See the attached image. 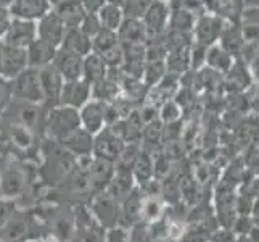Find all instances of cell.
<instances>
[{
	"label": "cell",
	"mask_w": 259,
	"mask_h": 242,
	"mask_svg": "<svg viewBox=\"0 0 259 242\" xmlns=\"http://www.w3.org/2000/svg\"><path fill=\"white\" fill-rule=\"evenodd\" d=\"M234 232L235 234H248L253 228L251 220L248 218V215H240V217L234 221Z\"/></svg>",
	"instance_id": "20"
},
{
	"label": "cell",
	"mask_w": 259,
	"mask_h": 242,
	"mask_svg": "<svg viewBox=\"0 0 259 242\" xmlns=\"http://www.w3.org/2000/svg\"><path fill=\"white\" fill-rule=\"evenodd\" d=\"M82 63L84 57L71 53L65 49H57L55 57H53L52 65L58 70V73L63 76L65 81L81 79L82 78Z\"/></svg>",
	"instance_id": "5"
},
{
	"label": "cell",
	"mask_w": 259,
	"mask_h": 242,
	"mask_svg": "<svg viewBox=\"0 0 259 242\" xmlns=\"http://www.w3.org/2000/svg\"><path fill=\"white\" fill-rule=\"evenodd\" d=\"M49 0H12L10 12L13 18H23V20L37 21L50 12Z\"/></svg>",
	"instance_id": "8"
},
{
	"label": "cell",
	"mask_w": 259,
	"mask_h": 242,
	"mask_svg": "<svg viewBox=\"0 0 259 242\" xmlns=\"http://www.w3.org/2000/svg\"><path fill=\"white\" fill-rule=\"evenodd\" d=\"M65 32H66L65 23L61 21V18L53 10L44 15L40 20H37V39L52 44L53 47L58 49L61 46Z\"/></svg>",
	"instance_id": "4"
},
{
	"label": "cell",
	"mask_w": 259,
	"mask_h": 242,
	"mask_svg": "<svg viewBox=\"0 0 259 242\" xmlns=\"http://www.w3.org/2000/svg\"><path fill=\"white\" fill-rule=\"evenodd\" d=\"M97 15H98V18H100L102 28L111 29V31H118L122 20H124L122 8L119 5H114L110 2H106Z\"/></svg>",
	"instance_id": "15"
},
{
	"label": "cell",
	"mask_w": 259,
	"mask_h": 242,
	"mask_svg": "<svg viewBox=\"0 0 259 242\" xmlns=\"http://www.w3.org/2000/svg\"><path fill=\"white\" fill-rule=\"evenodd\" d=\"M28 68V55L26 49L12 47L4 44L2 49V65H0V75L7 79H13Z\"/></svg>",
	"instance_id": "6"
},
{
	"label": "cell",
	"mask_w": 259,
	"mask_h": 242,
	"mask_svg": "<svg viewBox=\"0 0 259 242\" xmlns=\"http://www.w3.org/2000/svg\"><path fill=\"white\" fill-rule=\"evenodd\" d=\"M253 215H254V221H256V225L259 226V200L254 203V207H253Z\"/></svg>",
	"instance_id": "26"
},
{
	"label": "cell",
	"mask_w": 259,
	"mask_h": 242,
	"mask_svg": "<svg viewBox=\"0 0 259 242\" xmlns=\"http://www.w3.org/2000/svg\"><path fill=\"white\" fill-rule=\"evenodd\" d=\"M12 21H13V15L10 12V8L0 5V41H4L5 34L10 29Z\"/></svg>",
	"instance_id": "19"
},
{
	"label": "cell",
	"mask_w": 259,
	"mask_h": 242,
	"mask_svg": "<svg viewBox=\"0 0 259 242\" xmlns=\"http://www.w3.org/2000/svg\"><path fill=\"white\" fill-rule=\"evenodd\" d=\"M12 95V86H10V79L4 78L0 75V107L7 105L8 98Z\"/></svg>",
	"instance_id": "22"
},
{
	"label": "cell",
	"mask_w": 259,
	"mask_h": 242,
	"mask_svg": "<svg viewBox=\"0 0 259 242\" xmlns=\"http://www.w3.org/2000/svg\"><path fill=\"white\" fill-rule=\"evenodd\" d=\"M118 44H119V39H118V34H116V31L102 28L92 38V52L98 53V55H102V53L113 49L114 46H118Z\"/></svg>",
	"instance_id": "17"
},
{
	"label": "cell",
	"mask_w": 259,
	"mask_h": 242,
	"mask_svg": "<svg viewBox=\"0 0 259 242\" xmlns=\"http://www.w3.org/2000/svg\"><path fill=\"white\" fill-rule=\"evenodd\" d=\"M79 28L84 34H87L89 38H94V36L102 29V23H100V18H98L97 13H85V16L82 18L81 24H79Z\"/></svg>",
	"instance_id": "18"
},
{
	"label": "cell",
	"mask_w": 259,
	"mask_h": 242,
	"mask_svg": "<svg viewBox=\"0 0 259 242\" xmlns=\"http://www.w3.org/2000/svg\"><path fill=\"white\" fill-rule=\"evenodd\" d=\"M92 97V84L87 83L84 78L65 81L63 89L60 94V103L65 107H73L79 109L89 102V98Z\"/></svg>",
	"instance_id": "3"
},
{
	"label": "cell",
	"mask_w": 259,
	"mask_h": 242,
	"mask_svg": "<svg viewBox=\"0 0 259 242\" xmlns=\"http://www.w3.org/2000/svg\"><path fill=\"white\" fill-rule=\"evenodd\" d=\"M159 213H161V203L156 202V200H148L144 207V215L150 220L153 221L159 217Z\"/></svg>",
	"instance_id": "21"
},
{
	"label": "cell",
	"mask_w": 259,
	"mask_h": 242,
	"mask_svg": "<svg viewBox=\"0 0 259 242\" xmlns=\"http://www.w3.org/2000/svg\"><path fill=\"white\" fill-rule=\"evenodd\" d=\"M57 53V47H53L52 44L35 39L31 46L26 49V55H28V66L29 68H44L50 65L53 61V57Z\"/></svg>",
	"instance_id": "9"
},
{
	"label": "cell",
	"mask_w": 259,
	"mask_h": 242,
	"mask_svg": "<svg viewBox=\"0 0 259 242\" xmlns=\"http://www.w3.org/2000/svg\"><path fill=\"white\" fill-rule=\"evenodd\" d=\"M12 4V0H0V5H4V7H10Z\"/></svg>",
	"instance_id": "27"
},
{
	"label": "cell",
	"mask_w": 259,
	"mask_h": 242,
	"mask_svg": "<svg viewBox=\"0 0 259 242\" xmlns=\"http://www.w3.org/2000/svg\"><path fill=\"white\" fill-rule=\"evenodd\" d=\"M35 39H37V21L13 18L10 29L5 34L2 42L12 47L28 49Z\"/></svg>",
	"instance_id": "2"
},
{
	"label": "cell",
	"mask_w": 259,
	"mask_h": 242,
	"mask_svg": "<svg viewBox=\"0 0 259 242\" xmlns=\"http://www.w3.org/2000/svg\"><path fill=\"white\" fill-rule=\"evenodd\" d=\"M116 34L122 46L124 44H139L142 34H144V26H140L136 18H124Z\"/></svg>",
	"instance_id": "16"
},
{
	"label": "cell",
	"mask_w": 259,
	"mask_h": 242,
	"mask_svg": "<svg viewBox=\"0 0 259 242\" xmlns=\"http://www.w3.org/2000/svg\"><path fill=\"white\" fill-rule=\"evenodd\" d=\"M53 12L61 18V21L65 23L66 28H77L81 24L82 18L85 16V10L81 0H61L60 4L55 5Z\"/></svg>",
	"instance_id": "12"
},
{
	"label": "cell",
	"mask_w": 259,
	"mask_h": 242,
	"mask_svg": "<svg viewBox=\"0 0 259 242\" xmlns=\"http://www.w3.org/2000/svg\"><path fill=\"white\" fill-rule=\"evenodd\" d=\"M39 78H40L44 100L60 102V94H61V89H63L65 79L58 73V70L52 63L44 68H39Z\"/></svg>",
	"instance_id": "7"
},
{
	"label": "cell",
	"mask_w": 259,
	"mask_h": 242,
	"mask_svg": "<svg viewBox=\"0 0 259 242\" xmlns=\"http://www.w3.org/2000/svg\"><path fill=\"white\" fill-rule=\"evenodd\" d=\"M182 226L179 223H171V226L167 228V236H171L172 239H181L182 236Z\"/></svg>",
	"instance_id": "25"
},
{
	"label": "cell",
	"mask_w": 259,
	"mask_h": 242,
	"mask_svg": "<svg viewBox=\"0 0 259 242\" xmlns=\"http://www.w3.org/2000/svg\"><path fill=\"white\" fill-rule=\"evenodd\" d=\"M106 71L108 66L105 65L103 58L95 52H91L89 55L84 57V63H82V78L87 83L95 84L98 81H102L106 78Z\"/></svg>",
	"instance_id": "14"
},
{
	"label": "cell",
	"mask_w": 259,
	"mask_h": 242,
	"mask_svg": "<svg viewBox=\"0 0 259 242\" xmlns=\"http://www.w3.org/2000/svg\"><path fill=\"white\" fill-rule=\"evenodd\" d=\"M60 2H61V0H49V4L53 5V7H55L57 4H60Z\"/></svg>",
	"instance_id": "29"
},
{
	"label": "cell",
	"mask_w": 259,
	"mask_h": 242,
	"mask_svg": "<svg viewBox=\"0 0 259 242\" xmlns=\"http://www.w3.org/2000/svg\"><path fill=\"white\" fill-rule=\"evenodd\" d=\"M79 126V113L73 107L61 105L60 109L53 110L50 115V128L60 134H68L76 131Z\"/></svg>",
	"instance_id": "10"
},
{
	"label": "cell",
	"mask_w": 259,
	"mask_h": 242,
	"mask_svg": "<svg viewBox=\"0 0 259 242\" xmlns=\"http://www.w3.org/2000/svg\"><path fill=\"white\" fill-rule=\"evenodd\" d=\"M10 86H12V95L16 97L18 100L26 103H39L44 100L37 68L28 66L18 76L10 79Z\"/></svg>",
	"instance_id": "1"
},
{
	"label": "cell",
	"mask_w": 259,
	"mask_h": 242,
	"mask_svg": "<svg viewBox=\"0 0 259 242\" xmlns=\"http://www.w3.org/2000/svg\"><path fill=\"white\" fill-rule=\"evenodd\" d=\"M85 13H98L100 8L106 4V0H81Z\"/></svg>",
	"instance_id": "23"
},
{
	"label": "cell",
	"mask_w": 259,
	"mask_h": 242,
	"mask_svg": "<svg viewBox=\"0 0 259 242\" xmlns=\"http://www.w3.org/2000/svg\"><path fill=\"white\" fill-rule=\"evenodd\" d=\"M212 242H237L235 239V232L232 229H222L218 231L212 237Z\"/></svg>",
	"instance_id": "24"
},
{
	"label": "cell",
	"mask_w": 259,
	"mask_h": 242,
	"mask_svg": "<svg viewBox=\"0 0 259 242\" xmlns=\"http://www.w3.org/2000/svg\"><path fill=\"white\" fill-rule=\"evenodd\" d=\"M60 49H65L76 55L85 57L92 52V39L87 34L81 31V28H66L63 42H61Z\"/></svg>",
	"instance_id": "11"
},
{
	"label": "cell",
	"mask_w": 259,
	"mask_h": 242,
	"mask_svg": "<svg viewBox=\"0 0 259 242\" xmlns=\"http://www.w3.org/2000/svg\"><path fill=\"white\" fill-rule=\"evenodd\" d=\"M81 118L89 132H98L106 120V105L102 100H89L81 113Z\"/></svg>",
	"instance_id": "13"
},
{
	"label": "cell",
	"mask_w": 259,
	"mask_h": 242,
	"mask_svg": "<svg viewBox=\"0 0 259 242\" xmlns=\"http://www.w3.org/2000/svg\"><path fill=\"white\" fill-rule=\"evenodd\" d=\"M2 49H4V42L0 41V65H2Z\"/></svg>",
	"instance_id": "28"
}]
</instances>
